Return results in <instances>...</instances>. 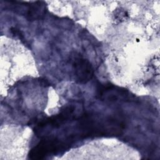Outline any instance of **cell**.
<instances>
[{
    "instance_id": "cell-1",
    "label": "cell",
    "mask_w": 160,
    "mask_h": 160,
    "mask_svg": "<svg viewBox=\"0 0 160 160\" xmlns=\"http://www.w3.org/2000/svg\"><path fill=\"white\" fill-rule=\"evenodd\" d=\"M74 79L76 82L86 84L94 75V69L91 63L86 59L77 57L72 64Z\"/></svg>"
}]
</instances>
